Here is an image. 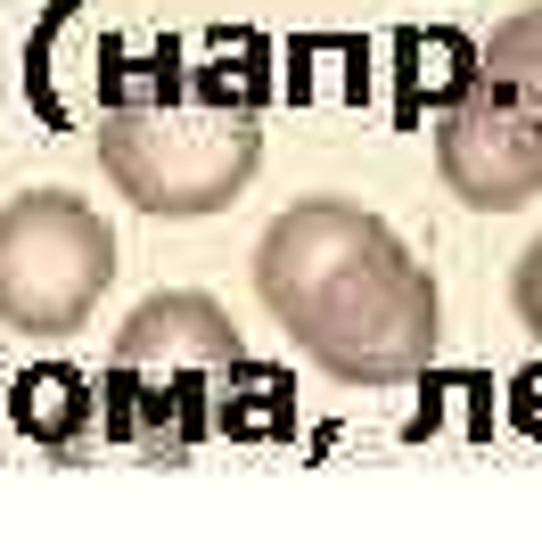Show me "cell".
Wrapping results in <instances>:
<instances>
[{
	"mask_svg": "<svg viewBox=\"0 0 542 558\" xmlns=\"http://www.w3.org/2000/svg\"><path fill=\"white\" fill-rule=\"evenodd\" d=\"M255 296L337 386H402L436 362V279L353 197H304L263 230Z\"/></svg>",
	"mask_w": 542,
	"mask_h": 558,
	"instance_id": "1",
	"label": "cell"
},
{
	"mask_svg": "<svg viewBox=\"0 0 542 558\" xmlns=\"http://www.w3.org/2000/svg\"><path fill=\"white\" fill-rule=\"evenodd\" d=\"M239 362V329L214 296L165 288L116 329L99 369V427L107 444L181 469L214 436V378Z\"/></svg>",
	"mask_w": 542,
	"mask_h": 558,
	"instance_id": "2",
	"label": "cell"
},
{
	"mask_svg": "<svg viewBox=\"0 0 542 558\" xmlns=\"http://www.w3.org/2000/svg\"><path fill=\"white\" fill-rule=\"evenodd\" d=\"M99 165L116 197L165 222L222 214L263 165V123L246 107H206V99H157V107H107L99 123Z\"/></svg>",
	"mask_w": 542,
	"mask_h": 558,
	"instance_id": "3",
	"label": "cell"
},
{
	"mask_svg": "<svg viewBox=\"0 0 542 558\" xmlns=\"http://www.w3.org/2000/svg\"><path fill=\"white\" fill-rule=\"evenodd\" d=\"M436 173L477 214H518L542 197V0L493 25L477 50V90L436 123Z\"/></svg>",
	"mask_w": 542,
	"mask_h": 558,
	"instance_id": "4",
	"label": "cell"
},
{
	"mask_svg": "<svg viewBox=\"0 0 542 558\" xmlns=\"http://www.w3.org/2000/svg\"><path fill=\"white\" fill-rule=\"evenodd\" d=\"M116 279V230L74 190H17L0 206V329L74 337Z\"/></svg>",
	"mask_w": 542,
	"mask_h": 558,
	"instance_id": "5",
	"label": "cell"
},
{
	"mask_svg": "<svg viewBox=\"0 0 542 558\" xmlns=\"http://www.w3.org/2000/svg\"><path fill=\"white\" fill-rule=\"evenodd\" d=\"M74 17H83V0H50V17L34 25V41H25V99H34V116L50 123V132H83V123H99V107H107V41H99V58L74 66L67 58Z\"/></svg>",
	"mask_w": 542,
	"mask_h": 558,
	"instance_id": "6",
	"label": "cell"
},
{
	"mask_svg": "<svg viewBox=\"0 0 542 558\" xmlns=\"http://www.w3.org/2000/svg\"><path fill=\"white\" fill-rule=\"evenodd\" d=\"M9 427L25 444H41L50 460H83L91 444H107L99 427V378H83L74 362H34L9 386Z\"/></svg>",
	"mask_w": 542,
	"mask_h": 558,
	"instance_id": "7",
	"label": "cell"
},
{
	"mask_svg": "<svg viewBox=\"0 0 542 558\" xmlns=\"http://www.w3.org/2000/svg\"><path fill=\"white\" fill-rule=\"evenodd\" d=\"M214 436H230V444H288L297 436V386H288V369L239 353L214 378Z\"/></svg>",
	"mask_w": 542,
	"mask_h": 558,
	"instance_id": "8",
	"label": "cell"
},
{
	"mask_svg": "<svg viewBox=\"0 0 542 558\" xmlns=\"http://www.w3.org/2000/svg\"><path fill=\"white\" fill-rule=\"evenodd\" d=\"M402 58H411V99H402V116H420V90L444 116L477 90V41L469 34H402Z\"/></svg>",
	"mask_w": 542,
	"mask_h": 558,
	"instance_id": "9",
	"label": "cell"
},
{
	"mask_svg": "<svg viewBox=\"0 0 542 558\" xmlns=\"http://www.w3.org/2000/svg\"><path fill=\"white\" fill-rule=\"evenodd\" d=\"M509 296H518V320L542 337V239L518 255V288H509Z\"/></svg>",
	"mask_w": 542,
	"mask_h": 558,
	"instance_id": "10",
	"label": "cell"
},
{
	"mask_svg": "<svg viewBox=\"0 0 542 558\" xmlns=\"http://www.w3.org/2000/svg\"><path fill=\"white\" fill-rule=\"evenodd\" d=\"M0 411H9V402H0Z\"/></svg>",
	"mask_w": 542,
	"mask_h": 558,
	"instance_id": "11",
	"label": "cell"
}]
</instances>
